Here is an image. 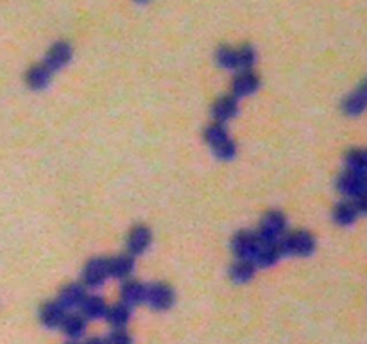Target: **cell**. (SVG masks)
Returning a JSON list of instances; mask_svg holds the SVG:
<instances>
[{
  "label": "cell",
  "instance_id": "cell-10",
  "mask_svg": "<svg viewBox=\"0 0 367 344\" xmlns=\"http://www.w3.org/2000/svg\"><path fill=\"white\" fill-rule=\"evenodd\" d=\"M258 88H260V77L256 76L253 70L240 72V74H237L235 79L231 81V95H235L237 99L253 95Z\"/></svg>",
  "mask_w": 367,
  "mask_h": 344
},
{
  "label": "cell",
  "instance_id": "cell-20",
  "mask_svg": "<svg viewBox=\"0 0 367 344\" xmlns=\"http://www.w3.org/2000/svg\"><path fill=\"white\" fill-rule=\"evenodd\" d=\"M79 311L86 319H104L106 312H108V305L99 296H88L86 294V298L81 303Z\"/></svg>",
  "mask_w": 367,
  "mask_h": 344
},
{
  "label": "cell",
  "instance_id": "cell-7",
  "mask_svg": "<svg viewBox=\"0 0 367 344\" xmlns=\"http://www.w3.org/2000/svg\"><path fill=\"white\" fill-rule=\"evenodd\" d=\"M337 190L341 194H344L346 198L355 199L362 194L367 192L366 180H364V174L353 171H344L337 180Z\"/></svg>",
  "mask_w": 367,
  "mask_h": 344
},
{
  "label": "cell",
  "instance_id": "cell-9",
  "mask_svg": "<svg viewBox=\"0 0 367 344\" xmlns=\"http://www.w3.org/2000/svg\"><path fill=\"white\" fill-rule=\"evenodd\" d=\"M70 59H72L70 43L56 42L54 45L50 47L49 51H47L45 61H43V65H45V67L49 68L52 74H54V72L61 70L65 65H68V61H70Z\"/></svg>",
  "mask_w": 367,
  "mask_h": 344
},
{
  "label": "cell",
  "instance_id": "cell-19",
  "mask_svg": "<svg viewBox=\"0 0 367 344\" xmlns=\"http://www.w3.org/2000/svg\"><path fill=\"white\" fill-rule=\"evenodd\" d=\"M120 296L122 303H125V305H142V303H146L147 286H143L140 281H125L124 286H122Z\"/></svg>",
  "mask_w": 367,
  "mask_h": 344
},
{
  "label": "cell",
  "instance_id": "cell-25",
  "mask_svg": "<svg viewBox=\"0 0 367 344\" xmlns=\"http://www.w3.org/2000/svg\"><path fill=\"white\" fill-rule=\"evenodd\" d=\"M238 52V70H251L256 63V51L251 45H244L237 49Z\"/></svg>",
  "mask_w": 367,
  "mask_h": 344
},
{
  "label": "cell",
  "instance_id": "cell-28",
  "mask_svg": "<svg viewBox=\"0 0 367 344\" xmlns=\"http://www.w3.org/2000/svg\"><path fill=\"white\" fill-rule=\"evenodd\" d=\"M83 344H106V339H102V337H92V339L84 341Z\"/></svg>",
  "mask_w": 367,
  "mask_h": 344
},
{
  "label": "cell",
  "instance_id": "cell-14",
  "mask_svg": "<svg viewBox=\"0 0 367 344\" xmlns=\"http://www.w3.org/2000/svg\"><path fill=\"white\" fill-rule=\"evenodd\" d=\"M86 325H88V319L84 318L81 312H67V315L63 319L59 330H61L70 341H77L84 336Z\"/></svg>",
  "mask_w": 367,
  "mask_h": 344
},
{
  "label": "cell",
  "instance_id": "cell-24",
  "mask_svg": "<svg viewBox=\"0 0 367 344\" xmlns=\"http://www.w3.org/2000/svg\"><path fill=\"white\" fill-rule=\"evenodd\" d=\"M215 61L221 68L226 70H238V52L237 49H231V47H219L217 52H215Z\"/></svg>",
  "mask_w": 367,
  "mask_h": 344
},
{
  "label": "cell",
  "instance_id": "cell-27",
  "mask_svg": "<svg viewBox=\"0 0 367 344\" xmlns=\"http://www.w3.org/2000/svg\"><path fill=\"white\" fill-rule=\"evenodd\" d=\"M351 201H353V205H355L359 215H367V192L362 194V196H359V198L351 199Z\"/></svg>",
  "mask_w": 367,
  "mask_h": 344
},
{
  "label": "cell",
  "instance_id": "cell-6",
  "mask_svg": "<svg viewBox=\"0 0 367 344\" xmlns=\"http://www.w3.org/2000/svg\"><path fill=\"white\" fill-rule=\"evenodd\" d=\"M174 290H172V287L167 286V283H155V286L147 287L146 303L153 311H169V308L174 305Z\"/></svg>",
  "mask_w": 367,
  "mask_h": 344
},
{
  "label": "cell",
  "instance_id": "cell-18",
  "mask_svg": "<svg viewBox=\"0 0 367 344\" xmlns=\"http://www.w3.org/2000/svg\"><path fill=\"white\" fill-rule=\"evenodd\" d=\"M52 79V72L45 67L43 63L33 65L29 70L25 72V83L31 90H43L50 84Z\"/></svg>",
  "mask_w": 367,
  "mask_h": 344
},
{
  "label": "cell",
  "instance_id": "cell-29",
  "mask_svg": "<svg viewBox=\"0 0 367 344\" xmlns=\"http://www.w3.org/2000/svg\"><path fill=\"white\" fill-rule=\"evenodd\" d=\"M65 344H83V343H79V341H68V343Z\"/></svg>",
  "mask_w": 367,
  "mask_h": 344
},
{
  "label": "cell",
  "instance_id": "cell-8",
  "mask_svg": "<svg viewBox=\"0 0 367 344\" xmlns=\"http://www.w3.org/2000/svg\"><path fill=\"white\" fill-rule=\"evenodd\" d=\"M150 240H153V233L147 226L143 224H136V226L131 228V231L127 233V240H125V246H127V253L131 256L143 255V253L149 249Z\"/></svg>",
  "mask_w": 367,
  "mask_h": 344
},
{
  "label": "cell",
  "instance_id": "cell-22",
  "mask_svg": "<svg viewBox=\"0 0 367 344\" xmlns=\"http://www.w3.org/2000/svg\"><path fill=\"white\" fill-rule=\"evenodd\" d=\"M359 212H357L355 205H353V201H343L338 203L337 206H335L334 210V221L338 224V226H351V224L355 223L357 219H359Z\"/></svg>",
  "mask_w": 367,
  "mask_h": 344
},
{
  "label": "cell",
  "instance_id": "cell-16",
  "mask_svg": "<svg viewBox=\"0 0 367 344\" xmlns=\"http://www.w3.org/2000/svg\"><path fill=\"white\" fill-rule=\"evenodd\" d=\"M283 258V251L280 248V240L278 242H263L260 244L258 255L255 258L256 267H272Z\"/></svg>",
  "mask_w": 367,
  "mask_h": 344
},
{
  "label": "cell",
  "instance_id": "cell-12",
  "mask_svg": "<svg viewBox=\"0 0 367 344\" xmlns=\"http://www.w3.org/2000/svg\"><path fill=\"white\" fill-rule=\"evenodd\" d=\"M67 308L54 299V302H47L43 303L42 308H40V321L45 328H50V330H56V328L61 327L63 319L67 315Z\"/></svg>",
  "mask_w": 367,
  "mask_h": 344
},
{
  "label": "cell",
  "instance_id": "cell-4",
  "mask_svg": "<svg viewBox=\"0 0 367 344\" xmlns=\"http://www.w3.org/2000/svg\"><path fill=\"white\" fill-rule=\"evenodd\" d=\"M260 237L253 231H238L231 240V249L238 260H249L255 264V258L260 249Z\"/></svg>",
  "mask_w": 367,
  "mask_h": 344
},
{
  "label": "cell",
  "instance_id": "cell-3",
  "mask_svg": "<svg viewBox=\"0 0 367 344\" xmlns=\"http://www.w3.org/2000/svg\"><path fill=\"white\" fill-rule=\"evenodd\" d=\"M285 233H287V219L281 212H269L263 215L256 231V235L263 242H278L283 239Z\"/></svg>",
  "mask_w": 367,
  "mask_h": 344
},
{
  "label": "cell",
  "instance_id": "cell-21",
  "mask_svg": "<svg viewBox=\"0 0 367 344\" xmlns=\"http://www.w3.org/2000/svg\"><path fill=\"white\" fill-rule=\"evenodd\" d=\"M104 319L111 325V328H125L131 321V306L125 305V303L108 306Z\"/></svg>",
  "mask_w": 367,
  "mask_h": 344
},
{
  "label": "cell",
  "instance_id": "cell-17",
  "mask_svg": "<svg viewBox=\"0 0 367 344\" xmlns=\"http://www.w3.org/2000/svg\"><path fill=\"white\" fill-rule=\"evenodd\" d=\"M109 265V276L118 278V280H125L134 273V258L127 253V255H117L113 258H108Z\"/></svg>",
  "mask_w": 367,
  "mask_h": 344
},
{
  "label": "cell",
  "instance_id": "cell-13",
  "mask_svg": "<svg viewBox=\"0 0 367 344\" xmlns=\"http://www.w3.org/2000/svg\"><path fill=\"white\" fill-rule=\"evenodd\" d=\"M367 109V79L360 84L355 92H351L350 95L343 101V111L348 117H359Z\"/></svg>",
  "mask_w": 367,
  "mask_h": 344
},
{
  "label": "cell",
  "instance_id": "cell-26",
  "mask_svg": "<svg viewBox=\"0 0 367 344\" xmlns=\"http://www.w3.org/2000/svg\"><path fill=\"white\" fill-rule=\"evenodd\" d=\"M106 344H134L133 337L125 328H113L109 336L104 337Z\"/></svg>",
  "mask_w": 367,
  "mask_h": 344
},
{
  "label": "cell",
  "instance_id": "cell-11",
  "mask_svg": "<svg viewBox=\"0 0 367 344\" xmlns=\"http://www.w3.org/2000/svg\"><path fill=\"white\" fill-rule=\"evenodd\" d=\"M238 99L235 95H222L212 106V117L219 124L231 120L238 114Z\"/></svg>",
  "mask_w": 367,
  "mask_h": 344
},
{
  "label": "cell",
  "instance_id": "cell-1",
  "mask_svg": "<svg viewBox=\"0 0 367 344\" xmlns=\"http://www.w3.org/2000/svg\"><path fill=\"white\" fill-rule=\"evenodd\" d=\"M205 142L208 143L213 155L217 156L222 162H230L237 156V143L233 142L228 131H226L224 124L213 122L205 130Z\"/></svg>",
  "mask_w": 367,
  "mask_h": 344
},
{
  "label": "cell",
  "instance_id": "cell-15",
  "mask_svg": "<svg viewBox=\"0 0 367 344\" xmlns=\"http://www.w3.org/2000/svg\"><path fill=\"white\" fill-rule=\"evenodd\" d=\"M84 298H86V287L83 283H68L59 290L58 302L67 311H72V308H79Z\"/></svg>",
  "mask_w": 367,
  "mask_h": 344
},
{
  "label": "cell",
  "instance_id": "cell-2",
  "mask_svg": "<svg viewBox=\"0 0 367 344\" xmlns=\"http://www.w3.org/2000/svg\"><path fill=\"white\" fill-rule=\"evenodd\" d=\"M280 248L283 256H310L315 251V239L309 231L297 230L285 233L280 240Z\"/></svg>",
  "mask_w": 367,
  "mask_h": 344
},
{
  "label": "cell",
  "instance_id": "cell-31",
  "mask_svg": "<svg viewBox=\"0 0 367 344\" xmlns=\"http://www.w3.org/2000/svg\"><path fill=\"white\" fill-rule=\"evenodd\" d=\"M366 155H367V149H366Z\"/></svg>",
  "mask_w": 367,
  "mask_h": 344
},
{
  "label": "cell",
  "instance_id": "cell-30",
  "mask_svg": "<svg viewBox=\"0 0 367 344\" xmlns=\"http://www.w3.org/2000/svg\"><path fill=\"white\" fill-rule=\"evenodd\" d=\"M136 2H147V0H136Z\"/></svg>",
  "mask_w": 367,
  "mask_h": 344
},
{
  "label": "cell",
  "instance_id": "cell-5",
  "mask_svg": "<svg viewBox=\"0 0 367 344\" xmlns=\"http://www.w3.org/2000/svg\"><path fill=\"white\" fill-rule=\"evenodd\" d=\"M109 278V265L108 258H92L84 265L83 273H81V283L86 289H99L106 283Z\"/></svg>",
  "mask_w": 367,
  "mask_h": 344
},
{
  "label": "cell",
  "instance_id": "cell-23",
  "mask_svg": "<svg viewBox=\"0 0 367 344\" xmlns=\"http://www.w3.org/2000/svg\"><path fill=\"white\" fill-rule=\"evenodd\" d=\"M256 265L249 260H238L230 267V278L235 283H247L255 278Z\"/></svg>",
  "mask_w": 367,
  "mask_h": 344
}]
</instances>
